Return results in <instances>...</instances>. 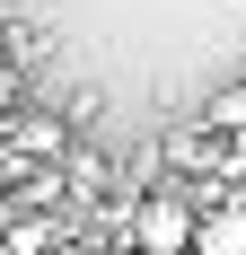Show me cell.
Listing matches in <instances>:
<instances>
[{
	"label": "cell",
	"instance_id": "1",
	"mask_svg": "<svg viewBox=\"0 0 246 255\" xmlns=\"http://www.w3.org/2000/svg\"><path fill=\"white\" fill-rule=\"evenodd\" d=\"M194 229H202V211L167 185L132 194V211H123V247H141V255H194Z\"/></svg>",
	"mask_w": 246,
	"mask_h": 255
},
{
	"label": "cell",
	"instance_id": "2",
	"mask_svg": "<svg viewBox=\"0 0 246 255\" xmlns=\"http://www.w3.org/2000/svg\"><path fill=\"white\" fill-rule=\"evenodd\" d=\"M71 115H62V106H9V115H0V150L18 158V167H53V158H71Z\"/></svg>",
	"mask_w": 246,
	"mask_h": 255
},
{
	"label": "cell",
	"instance_id": "3",
	"mask_svg": "<svg viewBox=\"0 0 246 255\" xmlns=\"http://www.w3.org/2000/svg\"><path fill=\"white\" fill-rule=\"evenodd\" d=\"M194 255H246V211H238V203L202 211V229H194Z\"/></svg>",
	"mask_w": 246,
	"mask_h": 255
},
{
	"label": "cell",
	"instance_id": "4",
	"mask_svg": "<svg viewBox=\"0 0 246 255\" xmlns=\"http://www.w3.org/2000/svg\"><path fill=\"white\" fill-rule=\"evenodd\" d=\"M62 176H71V194H106V185H115V158H106V150H88V141H71Z\"/></svg>",
	"mask_w": 246,
	"mask_h": 255
},
{
	"label": "cell",
	"instance_id": "5",
	"mask_svg": "<svg viewBox=\"0 0 246 255\" xmlns=\"http://www.w3.org/2000/svg\"><path fill=\"white\" fill-rule=\"evenodd\" d=\"M202 132H238V141H246V79H238V88H211V106H202Z\"/></svg>",
	"mask_w": 246,
	"mask_h": 255
},
{
	"label": "cell",
	"instance_id": "6",
	"mask_svg": "<svg viewBox=\"0 0 246 255\" xmlns=\"http://www.w3.org/2000/svg\"><path fill=\"white\" fill-rule=\"evenodd\" d=\"M26 97V62H18V53H9V44H0V115H9V106H18Z\"/></svg>",
	"mask_w": 246,
	"mask_h": 255
},
{
	"label": "cell",
	"instance_id": "7",
	"mask_svg": "<svg viewBox=\"0 0 246 255\" xmlns=\"http://www.w3.org/2000/svg\"><path fill=\"white\" fill-rule=\"evenodd\" d=\"M53 255H123V247H97V238H62Z\"/></svg>",
	"mask_w": 246,
	"mask_h": 255
}]
</instances>
